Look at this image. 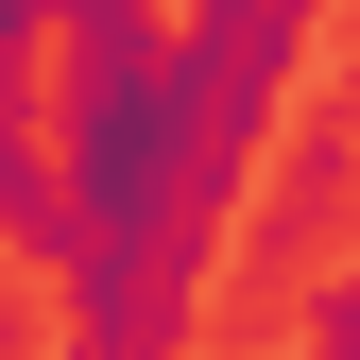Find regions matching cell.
I'll return each instance as SVG.
<instances>
[{"instance_id": "cell-2", "label": "cell", "mask_w": 360, "mask_h": 360, "mask_svg": "<svg viewBox=\"0 0 360 360\" xmlns=\"http://www.w3.org/2000/svg\"><path fill=\"white\" fill-rule=\"evenodd\" d=\"M292 343H309V360H360V275H326V292H309V309H292Z\"/></svg>"}, {"instance_id": "cell-4", "label": "cell", "mask_w": 360, "mask_h": 360, "mask_svg": "<svg viewBox=\"0 0 360 360\" xmlns=\"http://www.w3.org/2000/svg\"><path fill=\"white\" fill-rule=\"evenodd\" d=\"M18 326H34V292H18V257H0V360H18Z\"/></svg>"}, {"instance_id": "cell-5", "label": "cell", "mask_w": 360, "mask_h": 360, "mask_svg": "<svg viewBox=\"0 0 360 360\" xmlns=\"http://www.w3.org/2000/svg\"><path fill=\"white\" fill-rule=\"evenodd\" d=\"M292 18H326V0H292Z\"/></svg>"}, {"instance_id": "cell-1", "label": "cell", "mask_w": 360, "mask_h": 360, "mask_svg": "<svg viewBox=\"0 0 360 360\" xmlns=\"http://www.w3.org/2000/svg\"><path fill=\"white\" fill-rule=\"evenodd\" d=\"M0 257H18V275H52V138H34V103L0 120Z\"/></svg>"}, {"instance_id": "cell-3", "label": "cell", "mask_w": 360, "mask_h": 360, "mask_svg": "<svg viewBox=\"0 0 360 360\" xmlns=\"http://www.w3.org/2000/svg\"><path fill=\"white\" fill-rule=\"evenodd\" d=\"M34 103V0H0V120Z\"/></svg>"}]
</instances>
